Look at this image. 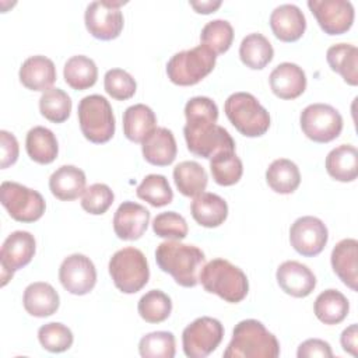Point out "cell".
<instances>
[{"label":"cell","instance_id":"cell-9","mask_svg":"<svg viewBox=\"0 0 358 358\" xmlns=\"http://www.w3.org/2000/svg\"><path fill=\"white\" fill-rule=\"evenodd\" d=\"M0 201L8 215L18 222H35L46 208L45 199L39 192L10 180L0 186Z\"/></svg>","mask_w":358,"mask_h":358},{"label":"cell","instance_id":"cell-39","mask_svg":"<svg viewBox=\"0 0 358 358\" xmlns=\"http://www.w3.org/2000/svg\"><path fill=\"white\" fill-rule=\"evenodd\" d=\"M41 115L53 123H63L71 112V99L60 88H49L39 98Z\"/></svg>","mask_w":358,"mask_h":358},{"label":"cell","instance_id":"cell-13","mask_svg":"<svg viewBox=\"0 0 358 358\" xmlns=\"http://www.w3.org/2000/svg\"><path fill=\"white\" fill-rule=\"evenodd\" d=\"M36 250V242L28 231H14L3 242L0 250L1 285L4 287L14 273L32 260Z\"/></svg>","mask_w":358,"mask_h":358},{"label":"cell","instance_id":"cell-34","mask_svg":"<svg viewBox=\"0 0 358 358\" xmlns=\"http://www.w3.org/2000/svg\"><path fill=\"white\" fill-rule=\"evenodd\" d=\"M173 180L183 196L196 197L206 190L208 176L199 162L183 161L173 168Z\"/></svg>","mask_w":358,"mask_h":358},{"label":"cell","instance_id":"cell-38","mask_svg":"<svg viewBox=\"0 0 358 358\" xmlns=\"http://www.w3.org/2000/svg\"><path fill=\"white\" fill-rule=\"evenodd\" d=\"M137 197L147 201L152 207H164L173 200V192L164 175L150 173L136 189Z\"/></svg>","mask_w":358,"mask_h":358},{"label":"cell","instance_id":"cell-23","mask_svg":"<svg viewBox=\"0 0 358 358\" xmlns=\"http://www.w3.org/2000/svg\"><path fill=\"white\" fill-rule=\"evenodd\" d=\"M358 242L354 238L340 241L331 250L330 262L336 275L352 291H357L358 282Z\"/></svg>","mask_w":358,"mask_h":358},{"label":"cell","instance_id":"cell-28","mask_svg":"<svg viewBox=\"0 0 358 358\" xmlns=\"http://www.w3.org/2000/svg\"><path fill=\"white\" fill-rule=\"evenodd\" d=\"M327 173L338 182H352L358 175V151L351 144L333 148L326 157Z\"/></svg>","mask_w":358,"mask_h":358},{"label":"cell","instance_id":"cell-11","mask_svg":"<svg viewBox=\"0 0 358 358\" xmlns=\"http://www.w3.org/2000/svg\"><path fill=\"white\" fill-rule=\"evenodd\" d=\"M299 123L303 134L315 143H330L343 130L340 112L327 103L308 105L301 112Z\"/></svg>","mask_w":358,"mask_h":358},{"label":"cell","instance_id":"cell-30","mask_svg":"<svg viewBox=\"0 0 358 358\" xmlns=\"http://www.w3.org/2000/svg\"><path fill=\"white\" fill-rule=\"evenodd\" d=\"M330 69L350 85L358 84V49L351 43H336L326 52Z\"/></svg>","mask_w":358,"mask_h":358},{"label":"cell","instance_id":"cell-42","mask_svg":"<svg viewBox=\"0 0 358 358\" xmlns=\"http://www.w3.org/2000/svg\"><path fill=\"white\" fill-rule=\"evenodd\" d=\"M38 340L49 352H63L73 345L71 330L59 322H50L39 327Z\"/></svg>","mask_w":358,"mask_h":358},{"label":"cell","instance_id":"cell-37","mask_svg":"<svg viewBox=\"0 0 358 358\" xmlns=\"http://www.w3.org/2000/svg\"><path fill=\"white\" fill-rule=\"evenodd\" d=\"M137 310L140 317L147 323H161L169 317L172 301L161 289H151L140 298Z\"/></svg>","mask_w":358,"mask_h":358},{"label":"cell","instance_id":"cell-26","mask_svg":"<svg viewBox=\"0 0 358 358\" xmlns=\"http://www.w3.org/2000/svg\"><path fill=\"white\" fill-rule=\"evenodd\" d=\"M190 213L199 225L206 228H215L224 224L227 220L228 204L221 196L203 192L193 199Z\"/></svg>","mask_w":358,"mask_h":358},{"label":"cell","instance_id":"cell-41","mask_svg":"<svg viewBox=\"0 0 358 358\" xmlns=\"http://www.w3.org/2000/svg\"><path fill=\"white\" fill-rule=\"evenodd\" d=\"M175 336L171 331H152L140 338L138 352L143 358H173Z\"/></svg>","mask_w":358,"mask_h":358},{"label":"cell","instance_id":"cell-27","mask_svg":"<svg viewBox=\"0 0 358 358\" xmlns=\"http://www.w3.org/2000/svg\"><path fill=\"white\" fill-rule=\"evenodd\" d=\"M155 113L144 103L131 105L123 112V133L133 143H143L155 129Z\"/></svg>","mask_w":358,"mask_h":358},{"label":"cell","instance_id":"cell-1","mask_svg":"<svg viewBox=\"0 0 358 358\" xmlns=\"http://www.w3.org/2000/svg\"><path fill=\"white\" fill-rule=\"evenodd\" d=\"M185 117L183 134L192 154L211 159L221 151H235V141L228 130L217 124L218 108L211 98H190L185 105Z\"/></svg>","mask_w":358,"mask_h":358},{"label":"cell","instance_id":"cell-15","mask_svg":"<svg viewBox=\"0 0 358 358\" xmlns=\"http://www.w3.org/2000/svg\"><path fill=\"white\" fill-rule=\"evenodd\" d=\"M59 280L67 292L85 295L91 292L96 284V270L90 257L81 253H73L62 262Z\"/></svg>","mask_w":358,"mask_h":358},{"label":"cell","instance_id":"cell-12","mask_svg":"<svg viewBox=\"0 0 358 358\" xmlns=\"http://www.w3.org/2000/svg\"><path fill=\"white\" fill-rule=\"evenodd\" d=\"M122 1H92L87 6L84 21L87 31L96 39L112 41L123 29Z\"/></svg>","mask_w":358,"mask_h":358},{"label":"cell","instance_id":"cell-48","mask_svg":"<svg viewBox=\"0 0 358 358\" xmlns=\"http://www.w3.org/2000/svg\"><path fill=\"white\" fill-rule=\"evenodd\" d=\"M357 338H358V327L355 323H352L347 329H344L341 333V337H340L343 350L354 357H357V347H358Z\"/></svg>","mask_w":358,"mask_h":358},{"label":"cell","instance_id":"cell-45","mask_svg":"<svg viewBox=\"0 0 358 358\" xmlns=\"http://www.w3.org/2000/svg\"><path fill=\"white\" fill-rule=\"evenodd\" d=\"M115 194L112 189L105 183H94L85 189L81 199V207L92 214L101 215L105 214L112 206Z\"/></svg>","mask_w":358,"mask_h":358},{"label":"cell","instance_id":"cell-29","mask_svg":"<svg viewBox=\"0 0 358 358\" xmlns=\"http://www.w3.org/2000/svg\"><path fill=\"white\" fill-rule=\"evenodd\" d=\"M25 148L28 157L41 165L52 164L59 154L56 136L43 126H35L27 133Z\"/></svg>","mask_w":358,"mask_h":358},{"label":"cell","instance_id":"cell-47","mask_svg":"<svg viewBox=\"0 0 358 358\" xmlns=\"http://www.w3.org/2000/svg\"><path fill=\"white\" fill-rule=\"evenodd\" d=\"M298 358H308V357H333L331 347L327 341L320 338H309L299 344L296 351Z\"/></svg>","mask_w":358,"mask_h":358},{"label":"cell","instance_id":"cell-10","mask_svg":"<svg viewBox=\"0 0 358 358\" xmlns=\"http://www.w3.org/2000/svg\"><path fill=\"white\" fill-rule=\"evenodd\" d=\"M224 337V326L218 319L201 316L187 324L182 333L183 352L189 358H206L217 350Z\"/></svg>","mask_w":358,"mask_h":358},{"label":"cell","instance_id":"cell-32","mask_svg":"<svg viewBox=\"0 0 358 358\" xmlns=\"http://www.w3.org/2000/svg\"><path fill=\"white\" fill-rule=\"evenodd\" d=\"M266 180L271 190L280 194L294 193L301 183V172L295 162L287 158L274 159L267 171Z\"/></svg>","mask_w":358,"mask_h":358},{"label":"cell","instance_id":"cell-19","mask_svg":"<svg viewBox=\"0 0 358 358\" xmlns=\"http://www.w3.org/2000/svg\"><path fill=\"white\" fill-rule=\"evenodd\" d=\"M270 88L280 99H295L306 90L305 71L295 63H280L268 77Z\"/></svg>","mask_w":358,"mask_h":358},{"label":"cell","instance_id":"cell-8","mask_svg":"<svg viewBox=\"0 0 358 358\" xmlns=\"http://www.w3.org/2000/svg\"><path fill=\"white\" fill-rule=\"evenodd\" d=\"M217 55L204 45H199L189 50L175 53L168 64V78L180 87H189L200 83L215 67Z\"/></svg>","mask_w":358,"mask_h":358},{"label":"cell","instance_id":"cell-31","mask_svg":"<svg viewBox=\"0 0 358 358\" xmlns=\"http://www.w3.org/2000/svg\"><path fill=\"white\" fill-rule=\"evenodd\" d=\"M350 310V302L344 294L337 289H324L320 292L313 303L315 316L324 324L341 323Z\"/></svg>","mask_w":358,"mask_h":358},{"label":"cell","instance_id":"cell-16","mask_svg":"<svg viewBox=\"0 0 358 358\" xmlns=\"http://www.w3.org/2000/svg\"><path fill=\"white\" fill-rule=\"evenodd\" d=\"M308 7L327 35H341L352 27L354 7L347 0H309Z\"/></svg>","mask_w":358,"mask_h":358},{"label":"cell","instance_id":"cell-43","mask_svg":"<svg viewBox=\"0 0 358 358\" xmlns=\"http://www.w3.org/2000/svg\"><path fill=\"white\" fill-rule=\"evenodd\" d=\"M103 87L109 96L116 101L130 99L136 94V80L131 74L122 69H110L105 73Z\"/></svg>","mask_w":358,"mask_h":358},{"label":"cell","instance_id":"cell-4","mask_svg":"<svg viewBox=\"0 0 358 358\" xmlns=\"http://www.w3.org/2000/svg\"><path fill=\"white\" fill-rule=\"evenodd\" d=\"M199 282L207 292L215 294L229 303L243 301L249 291L246 274L225 259H213L206 263L200 271Z\"/></svg>","mask_w":358,"mask_h":358},{"label":"cell","instance_id":"cell-46","mask_svg":"<svg viewBox=\"0 0 358 358\" xmlns=\"http://www.w3.org/2000/svg\"><path fill=\"white\" fill-rule=\"evenodd\" d=\"M0 144H1V161L0 168L6 169L14 165L18 159L20 147L15 136L7 130L0 131Z\"/></svg>","mask_w":358,"mask_h":358},{"label":"cell","instance_id":"cell-49","mask_svg":"<svg viewBox=\"0 0 358 358\" xmlns=\"http://www.w3.org/2000/svg\"><path fill=\"white\" fill-rule=\"evenodd\" d=\"M190 6L196 10V13L210 14L221 6V1H190Z\"/></svg>","mask_w":358,"mask_h":358},{"label":"cell","instance_id":"cell-24","mask_svg":"<svg viewBox=\"0 0 358 358\" xmlns=\"http://www.w3.org/2000/svg\"><path fill=\"white\" fill-rule=\"evenodd\" d=\"M87 178L84 171L74 165H62L49 178L52 194L62 201L78 199L85 192Z\"/></svg>","mask_w":358,"mask_h":358},{"label":"cell","instance_id":"cell-36","mask_svg":"<svg viewBox=\"0 0 358 358\" xmlns=\"http://www.w3.org/2000/svg\"><path fill=\"white\" fill-rule=\"evenodd\" d=\"M210 172L217 185L232 186L242 178L243 165L235 151H221L210 159Z\"/></svg>","mask_w":358,"mask_h":358},{"label":"cell","instance_id":"cell-21","mask_svg":"<svg viewBox=\"0 0 358 358\" xmlns=\"http://www.w3.org/2000/svg\"><path fill=\"white\" fill-rule=\"evenodd\" d=\"M144 159L155 166L171 165L178 152L173 133L166 127H155L141 143Z\"/></svg>","mask_w":358,"mask_h":358},{"label":"cell","instance_id":"cell-7","mask_svg":"<svg viewBox=\"0 0 358 358\" xmlns=\"http://www.w3.org/2000/svg\"><path fill=\"white\" fill-rule=\"evenodd\" d=\"M108 268L115 287L123 294L138 292L150 278V268L144 253L131 246L115 252Z\"/></svg>","mask_w":358,"mask_h":358},{"label":"cell","instance_id":"cell-17","mask_svg":"<svg viewBox=\"0 0 358 358\" xmlns=\"http://www.w3.org/2000/svg\"><path fill=\"white\" fill-rule=\"evenodd\" d=\"M150 224V211L134 201H123L113 215V231L119 239L136 241Z\"/></svg>","mask_w":358,"mask_h":358},{"label":"cell","instance_id":"cell-22","mask_svg":"<svg viewBox=\"0 0 358 358\" xmlns=\"http://www.w3.org/2000/svg\"><path fill=\"white\" fill-rule=\"evenodd\" d=\"M20 81L31 91H48L56 81L55 63L42 55H35L24 60L20 67Z\"/></svg>","mask_w":358,"mask_h":358},{"label":"cell","instance_id":"cell-20","mask_svg":"<svg viewBox=\"0 0 358 358\" xmlns=\"http://www.w3.org/2000/svg\"><path fill=\"white\" fill-rule=\"evenodd\" d=\"M270 28L282 42L298 41L306 29V18L295 4H281L270 15Z\"/></svg>","mask_w":358,"mask_h":358},{"label":"cell","instance_id":"cell-33","mask_svg":"<svg viewBox=\"0 0 358 358\" xmlns=\"http://www.w3.org/2000/svg\"><path fill=\"white\" fill-rule=\"evenodd\" d=\"M274 56V49L270 41L259 34L253 32L246 35L239 46V57L242 63L252 70L264 69Z\"/></svg>","mask_w":358,"mask_h":358},{"label":"cell","instance_id":"cell-2","mask_svg":"<svg viewBox=\"0 0 358 358\" xmlns=\"http://www.w3.org/2000/svg\"><path fill=\"white\" fill-rule=\"evenodd\" d=\"M155 260L164 273L172 275L175 282L185 288L199 284L200 271L206 264V256L200 248L173 239L157 246Z\"/></svg>","mask_w":358,"mask_h":358},{"label":"cell","instance_id":"cell-18","mask_svg":"<svg viewBox=\"0 0 358 358\" xmlns=\"http://www.w3.org/2000/svg\"><path fill=\"white\" fill-rule=\"evenodd\" d=\"M275 278L280 288L294 298H305L316 287L313 271L296 260L281 263L275 271Z\"/></svg>","mask_w":358,"mask_h":358},{"label":"cell","instance_id":"cell-5","mask_svg":"<svg viewBox=\"0 0 358 358\" xmlns=\"http://www.w3.org/2000/svg\"><path fill=\"white\" fill-rule=\"evenodd\" d=\"M231 124L246 137H260L270 127L267 109L249 92L231 94L224 105Z\"/></svg>","mask_w":358,"mask_h":358},{"label":"cell","instance_id":"cell-6","mask_svg":"<svg viewBox=\"0 0 358 358\" xmlns=\"http://www.w3.org/2000/svg\"><path fill=\"white\" fill-rule=\"evenodd\" d=\"M84 137L94 144L108 143L115 134V115L109 101L98 94L84 96L77 109Z\"/></svg>","mask_w":358,"mask_h":358},{"label":"cell","instance_id":"cell-40","mask_svg":"<svg viewBox=\"0 0 358 358\" xmlns=\"http://www.w3.org/2000/svg\"><path fill=\"white\" fill-rule=\"evenodd\" d=\"M200 41L215 55L225 53L232 45L234 28L225 20H213L203 27Z\"/></svg>","mask_w":358,"mask_h":358},{"label":"cell","instance_id":"cell-25","mask_svg":"<svg viewBox=\"0 0 358 358\" xmlns=\"http://www.w3.org/2000/svg\"><path fill=\"white\" fill-rule=\"evenodd\" d=\"M22 305L31 316L48 317L59 309L60 298L57 291L49 282L36 281L24 289Z\"/></svg>","mask_w":358,"mask_h":358},{"label":"cell","instance_id":"cell-3","mask_svg":"<svg viewBox=\"0 0 358 358\" xmlns=\"http://www.w3.org/2000/svg\"><path fill=\"white\" fill-rule=\"evenodd\" d=\"M224 358H277L280 343L266 326L256 319H245L235 324L232 338Z\"/></svg>","mask_w":358,"mask_h":358},{"label":"cell","instance_id":"cell-14","mask_svg":"<svg viewBox=\"0 0 358 358\" xmlns=\"http://www.w3.org/2000/svg\"><path fill=\"white\" fill-rule=\"evenodd\" d=\"M327 239V227L317 217H299L289 228L291 246L305 257H313L322 253Z\"/></svg>","mask_w":358,"mask_h":358},{"label":"cell","instance_id":"cell-35","mask_svg":"<svg viewBox=\"0 0 358 358\" xmlns=\"http://www.w3.org/2000/svg\"><path fill=\"white\" fill-rule=\"evenodd\" d=\"M63 76L69 87L84 91L96 83L98 67L92 59L84 55H76L66 62Z\"/></svg>","mask_w":358,"mask_h":358},{"label":"cell","instance_id":"cell-44","mask_svg":"<svg viewBox=\"0 0 358 358\" xmlns=\"http://www.w3.org/2000/svg\"><path fill=\"white\" fill-rule=\"evenodd\" d=\"M152 231L159 238L180 241L186 238L189 228L186 220L180 214L165 211L152 220Z\"/></svg>","mask_w":358,"mask_h":358}]
</instances>
